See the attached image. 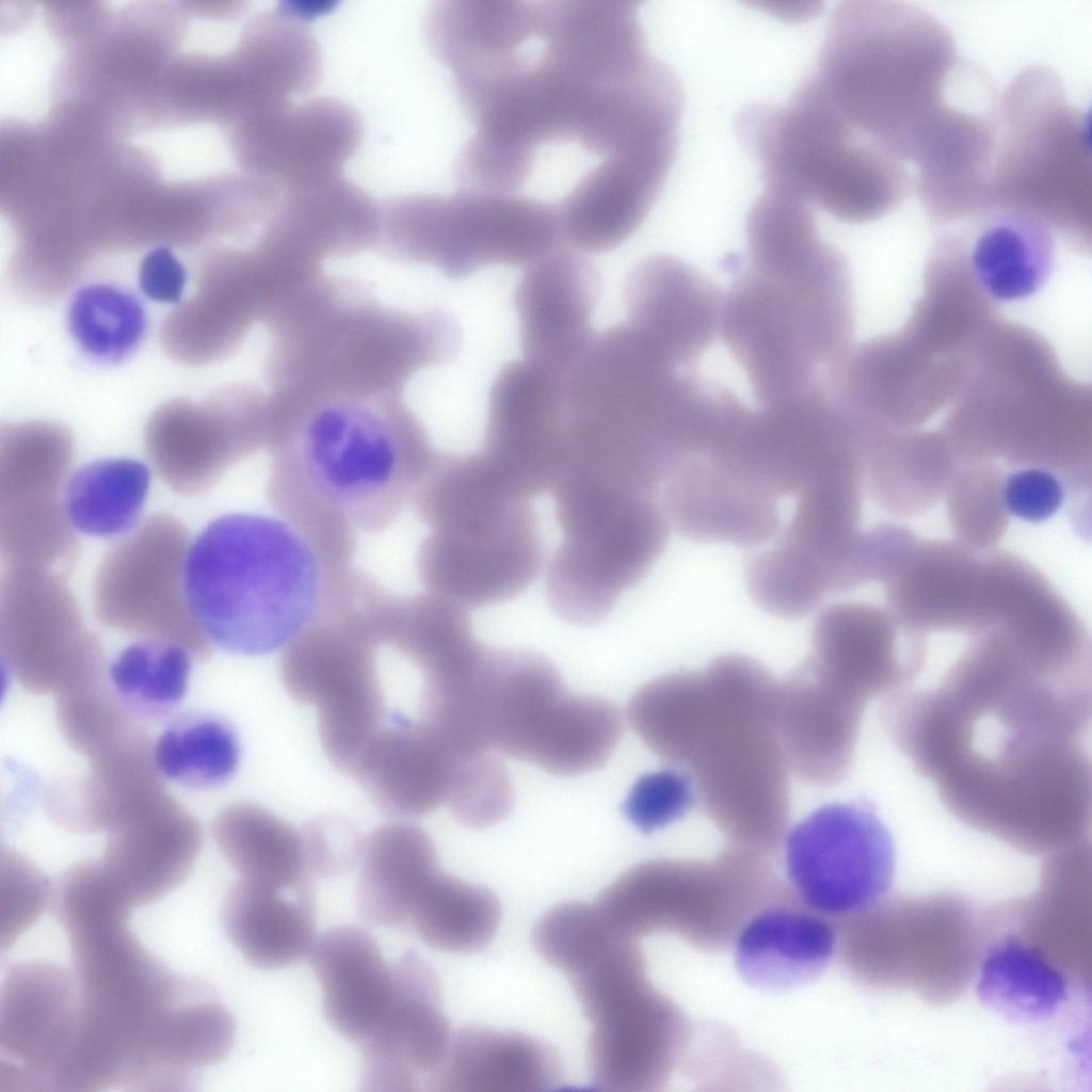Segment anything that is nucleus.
Returning <instances> with one entry per match:
<instances>
[{
	"label": "nucleus",
	"mask_w": 1092,
	"mask_h": 1092,
	"mask_svg": "<svg viewBox=\"0 0 1092 1092\" xmlns=\"http://www.w3.org/2000/svg\"><path fill=\"white\" fill-rule=\"evenodd\" d=\"M348 573L330 571L283 517L229 513L192 542L183 587L213 645L261 656L284 649L310 625Z\"/></svg>",
	"instance_id": "6e6552de"
},
{
	"label": "nucleus",
	"mask_w": 1092,
	"mask_h": 1092,
	"mask_svg": "<svg viewBox=\"0 0 1092 1092\" xmlns=\"http://www.w3.org/2000/svg\"><path fill=\"white\" fill-rule=\"evenodd\" d=\"M977 995L995 1013L1016 1023L1050 1018L1065 1002L1067 980L1039 949L1009 937L982 959Z\"/></svg>",
	"instance_id": "c03bdc74"
},
{
	"label": "nucleus",
	"mask_w": 1092,
	"mask_h": 1092,
	"mask_svg": "<svg viewBox=\"0 0 1092 1092\" xmlns=\"http://www.w3.org/2000/svg\"><path fill=\"white\" fill-rule=\"evenodd\" d=\"M3 663L27 691L54 692L77 673L105 664L99 640L86 630L59 573L7 566L0 593Z\"/></svg>",
	"instance_id": "412c9836"
},
{
	"label": "nucleus",
	"mask_w": 1092,
	"mask_h": 1092,
	"mask_svg": "<svg viewBox=\"0 0 1092 1092\" xmlns=\"http://www.w3.org/2000/svg\"><path fill=\"white\" fill-rule=\"evenodd\" d=\"M567 976L592 1025L593 1086L617 1092L646 1088L658 1070L660 1026L631 938L613 932Z\"/></svg>",
	"instance_id": "a211bd4d"
},
{
	"label": "nucleus",
	"mask_w": 1092,
	"mask_h": 1092,
	"mask_svg": "<svg viewBox=\"0 0 1092 1092\" xmlns=\"http://www.w3.org/2000/svg\"><path fill=\"white\" fill-rule=\"evenodd\" d=\"M454 87L475 127L457 189L547 209L582 253L617 247L645 220L676 156L684 91L632 25L587 6L540 10Z\"/></svg>",
	"instance_id": "f257e3e1"
},
{
	"label": "nucleus",
	"mask_w": 1092,
	"mask_h": 1092,
	"mask_svg": "<svg viewBox=\"0 0 1092 1092\" xmlns=\"http://www.w3.org/2000/svg\"><path fill=\"white\" fill-rule=\"evenodd\" d=\"M203 845L196 819L168 794L108 832L99 860L132 908L155 903L191 873Z\"/></svg>",
	"instance_id": "473e14b6"
},
{
	"label": "nucleus",
	"mask_w": 1092,
	"mask_h": 1092,
	"mask_svg": "<svg viewBox=\"0 0 1092 1092\" xmlns=\"http://www.w3.org/2000/svg\"><path fill=\"white\" fill-rule=\"evenodd\" d=\"M106 678V667L93 669L73 676L53 692L57 721L64 739L87 758L136 730Z\"/></svg>",
	"instance_id": "3c124183"
},
{
	"label": "nucleus",
	"mask_w": 1092,
	"mask_h": 1092,
	"mask_svg": "<svg viewBox=\"0 0 1092 1092\" xmlns=\"http://www.w3.org/2000/svg\"><path fill=\"white\" fill-rule=\"evenodd\" d=\"M705 684L677 767L705 815L733 840L775 847L789 821L788 767L776 727L778 681L757 660L727 654Z\"/></svg>",
	"instance_id": "9d476101"
},
{
	"label": "nucleus",
	"mask_w": 1092,
	"mask_h": 1092,
	"mask_svg": "<svg viewBox=\"0 0 1092 1092\" xmlns=\"http://www.w3.org/2000/svg\"><path fill=\"white\" fill-rule=\"evenodd\" d=\"M959 61L951 33L928 11L850 0L834 9L810 78L845 123L906 164L941 115Z\"/></svg>",
	"instance_id": "0eeeda50"
},
{
	"label": "nucleus",
	"mask_w": 1092,
	"mask_h": 1092,
	"mask_svg": "<svg viewBox=\"0 0 1092 1092\" xmlns=\"http://www.w3.org/2000/svg\"><path fill=\"white\" fill-rule=\"evenodd\" d=\"M787 877L809 908L849 915L877 904L896 869L894 838L865 801L824 804L800 820L784 846Z\"/></svg>",
	"instance_id": "f3484780"
},
{
	"label": "nucleus",
	"mask_w": 1092,
	"mask_h": 1092,
	"mask_svg": "<svg viewBox=\"0 0 1092 1092\" xmlns=\"http://www.w3.org/2000/svg\"><path fill=\"white\" fill-rule=\"evenodd\" d=\"M67 325L75 342L90 358L118 363L139 347L147 320L141 301L131 291L94 283L74 293Z\"/></svg>",
	"instance_id": "8fccbe9b"
},
{
	"label": "nucleus",
	"mask_w": 1092,
	"mask_h": 1092,
	"mask_svg": "<svg viewBox=\"0 0 1092 1092\" xmlns=\"http://www.w3.org/2000/svg\"><path fill=\"white\" fill-rule=\"evenodd\" d=\"M999 98L991 77L970 62L953 75L943 113L914 161L917 196L933 222H959L992 207Z\"/></svg>",
	"instance_id": "aec40b11"
},
{
	"label": "nucleus",
	"mask_w": 1092,
	"mask_h": 1092,
	"mask_svg": "<svg viewBox=\"0 0 1092 1092\" xmlns=\"http://www.w3.org/2000/svg\"><path fill=\"white\" fill-rule=\"evenodd\" d=\"M562 1063L537 1038L468 1025L452 1033L445 1060L427 1090L444 1092H539L556 1088Z\"/></svg>",
	"instance_id": "e433bc0d"
},
{
	"label": "nucleus",
	"mask_w": 1092,
	"mask_h": 1092,
	"mask_svg": "<svg viewBox=\"0 0 1092 1092\" xmlns=\"http://www.w3.org/2000/svg\"><path fill=\"white\" fill-rule=\"evenodd\" d=\"M362 136V118L350 105L321 97L241 119L232 138L250 175L283 193L342 176Z\"/></svg>",
	"instance_id": "5701e85b"
},
{
	"label": "nucleus",
	"mask_w": 1092,
	"mask_h": 1092,
	"mask_svg": "<svg viewBox=\"0 0 1092 1092\" xmlns=\"http://www.w3.org/2000/svg\"><path fill=\"white\" fill-rule=\"evenodd\" d=\"M212 833L225 860L243 879L279 887L315 882L302 830L259 805L227 806L215 818Z\"/></svg>",
	"instance_id": "37998d69"
},
{
	"label": "nucleus",
	"mask_w": 1092,
	"mask_h": 1092,
	"mask_svg": "<svg viewBox=\"0 0 1092 1092\" xmlns=\"http://www.w3.org/2000/svg\"><path fill=\"white\" fill-rule=\"evenodd\" d=\"M600 286L596 267L564 245L527 266L514 292L524 359L566 376L594 336Z\"/></svg>",
	"instance_id": "cd10ccee"
},
{
	"label": "nucleus",
	"mask_w": 1092,
	"mask_h": 1092,
	"mask_svg": "<svg viewBox=\"0 0 1092 1092\" xmlns=\"http://www.w3.org/2000/svg\"><path fill=\"white\" fill-rule=\"evenodd\" d=\"M396 994L381 1026L362 1049V1089L419 1091L443 1064L452 1038L433 967L406 950L392 962Z\"/></svg>",
	"instance_id": "bb28decb"
},
{
	"label": "nucleus",
	"mask_w": 1092,
	"mask_h": 1092,
	"mask_svg": "<svg viewBox=\"0 0 1092 1092\" xmlns=\"http://www.w3.org/2000/svg\"><path fill=\"white\" fill-rule=\"evenodd\" d=\"M308 958L322 989L327 1022L360 1047L381 1026L394 1001L392 963L385 962L375 937L354 925L323 932Z\"/></svg>",
	"instance_id": "72a5a7b5"
},
{
	"label": "nucleus",
	"mask_w": 1092,
	"mask_h": 1092,
	"mask_svg": "<svg viewBox=\"0 0 1092 1092\" xmlns=\"http://www.w3.org/2000/svg\"><path fill=\"white\" fill-rule=\"evenodd\" d=\"M187 274L182 263L167 247L148 252L139 269V286L150 300L163 303L180 301Z\"/></svg>",
	"instance_id": "052dcab7"
},
{
	"label": "nucleus",
	"mask_w": 1092,
	"mask_h": 1092,
	"mask_svg": "<svg viewBox=\"0 0 1092 1092\" xmlns=\"http://www.w3.org/2000/svg\"><path fill=\"white\" fill-rule=\"evenodd\" d=\"M240 759L237 734L230 724L211 714L192 713L174 721L154 749L158 771L194 789L223 785Z\"/></svg>",
	"instance_id": "09e8293b"
},
{
	"label": "nucleus",
	"mask_w": 1092,
	"mask_h": 1092,
	"mask_svg": "<svg viewBox=\"0 0 1092 1092\" xmlns=\"http://www.w3.org/2000/svg\"><path fill=\"white\" fill-rule=\"evenodd\" d=\"M931 688L888 694L884 730L960 821L1040 853L1091 829V651L993 625Z\"/></svg>",
	"instance_id": "f03ea898"
},
{
	"label": "nucleus",
	"mask_w": 1092,
	"mask_h": 1092,
	"mask_svg": "<svg viewBox=\"0 0 1092 1092\" xmlns=\"http://www.w3.org/2000/svg\"><path fill=\"white\" fill-rule=\"evenodd\" d=\"M863 484L861 471L839 472L796 497L791 518L770 548L746 560V587L762 610L801 619L829 593L846 592L849 564L862 533Z\"/></svg>",
	"instance_id": "2eb2a0df"
},
{
	"label": "nucleus",
	"mask_w": 1092,
	"mask_h": 1092,
	"mask_svg": "<svg viewBox=\"0 0 1092 1092\" xmlns=\"http://www.w3.org/2000/svg\"><path fill=\"white\" fill-rule=\"evenodd\" d=\"M190 655L168 640H140L126 646L110 664V686L130 716L163 719L186 695Z\"/></svg>",
	"instance_id": "de8ad7c7"
},
{
	"label": "nucleus",
	"mask_w": 1092,
	"mask_h": 1092,
	"mask_svg": "<svg viewBox=\"0 0 1092 1092\" xmlns=\"http://www.w3.org/2000/svg\"><path fill=\"white\" fill-rule=\"evenodd\" d=\"M221 920L250 964L292 965L308 956L316 940L314 884L279 887L240 878L223 900Z\"/></svg>",
	"instance_id": "4c0bfd02"
},
{
	"label": "nucleus",
	"mask_w": 1092,
	"mask_h": 1092,
	"mask_svg": "<svg viewBox=\"0 0 1092 1092\" xmlns=\"http://www.w3.org/2000/svg\"><path fill=\"white\" fill-rule=\"evenodd\" d=\"M981 552L962 544L918 540L897 572L883 582L888 608L924 633H970L976 622Z\"/></svg>",
	"instance_id": "f704fd0d"
},
{
	"label": "nucleus",
	"mask_w": 1092,
	"mask_h": 1092,
	"mask_svg": "<svg viewBox=\"0 0 1092 1092\" xmlns=\"http://www.w3.org/2000/svg\"><path fill=\"white\" fill-rule=\"evenodd\" d=\"M447 803L463 825H494L512 810L514 790L505 767L487 753L464 759L455 772Z\"/></svg>",
	"instance_id": "5fc2aeb1"
},
{
	"label": "nucleus",
	"mask_w": 1092,
	"mask_h": 1092,
	"mask_svg": "<svg viewBox=\"0 0 1092 1092\" xmlns=\"http://www.w3.org/2000/svg\"><path fill=\"white\" fill-rule=\"evenodd\" d=\"M835 948V931L823 918L790 906H773L742 927L735 943L734 963L750 986L780 992L819 978Z\"/></svg>",
	"instance_id": "58836bf2"
},
{
	"label": "nucleus",
	"mask_w": 1092,
	"mask_h": 1092,
	"mask_svg": "<svg viewBox=\"0 0 1092 1092\" xmlns=\"http://www.w3.org/2000/svg\"><path fill=\"white\" fill-rule=\"evenodd\" d=\"M563 379L523 359L505 364L491 386L481 452L529 499L550 492L561 472Z\"/></svg>",
	"instance_id": "b1692460"
},
{
	"label": "nucleus",
	"mask_w": 1092,
	"mask_h": 1092,
	"mask_svg": "<svg viewBox=\"0 0 1092 1092\" xmlns=\"http://www.w3.org/2000/svg\"><path fill=\"white\" fill-rule=\"evenodd\" d=\"M563 387L560 475L655 498L686 459L709 447L727 403L725 387L627 321L593 336Z\"/></svg>",
	"instance_id": "39448f33"
},
{
	"label": "nucleus",
	"mask_w": 1092,
	"mask_h": 1092,
	"mask_svg": "<svg viewBox=\"0 0 1092 1092\" xmlns=\"http://www.w3.org/2000/svg\"><path fill=\"white\" fill-rule=\"evenodd\" d=\"M696 802L691 775L665 768L640 776L623 804L626 818L643 833H652L682 818Z\"/></svg>",
	"instance_id": "6e6d98bb"
},
{
	"label": "nucleus",
	"mask_w": 1092,
	"mask_h": 1092,
	"mask_svg": "<svg viewBox=\"0 0 1092 1092\" xmlns=\"http://www.w3.org/2000/svg\"><path fill=\"white\" fill-rule=\"evenodd\" d=\"M807 662L825 679L866 704L910 686L921 671L927 639L889 608L830 605L812 630Z\"/></svg>",
	"instance_id": "a878e982"
},
{
	"label": "nucleus",
	"mask_w": 1092,
	"mask_h": 1092,
	"mask_svg": "<svg viewBox=\"0 0 1092 1092\" xmlns=\"http://www.w3.org/2000/svg\"><path fill=\"white\" fill-rule=\"evenodd\" d=\"M1003 478L1002 471L989 461L958 465L944 495L960 544L986 551L1003 536L1009 525L1002 499Z\"/></svg>",
	"instance_id": "603ef678"
},
{
	"label": "nucleus",
	"mask_w": 1092,
	"mask_h": 1092,
	"mask_svg": "<svg viewBox=\"0 0 1092 1092\" xmlns=\"http://www.w3.org/2000/svg\"><path fill=\"white\" fill-rule=\"evenodd\" d=\"M77 1021L73 970L45 961L11 965L0 996V1090L53 1091Z\"/></svg>",
	"instance_id": "393cba45"
},
{
	"label": "nucleus",
	"mask_w": 1092,
	"mask_h": 1092,
	"mask_svg": "<svg viewBox=\"0 0 1092 1092\" xmlns=\"http://www.w3.org/2000/svg\"><path fill=\"white\" fill-rule=\"evenodd\" d=\"M378 244L452 279L493 264L529 266L563 246L556 216L533 204L456 190L380 205Z\"/></svg>",
	"instance_id": "4468645a"
},
{
	"label": "nucleus",
	"mask_w": 1092,
	"mask_h": 1092,
	"mask_svg": "<svg viewBox=\"0 0 1092 1092\" xmlns=\"http://www.w3.org/2000/svg\"><path fill=\"white\" fill-rule=\"evenodd\" d=\"M736 129L760 165L764 186L839 221L880 219L914 186L906 164L847 125L808 77L785 106L745 107Z\"/></svg>",
	"instance_id": "9b49d317"
},
{
	"label": "nucleus",
	"mask_w": 1092,
	"mask_h": 1092,
	"mask_svg": "<svg viewBox=\"0 0 1092 1092\" xmlns=\"http://www.w3.org/2000/svg\"><path fill=\"white\" fill-rule=\"evenodd\" d=\"M268 422V499L337 571L357 531L399 517L437 453L399 392L277 389Z\"/></svg>",
	"instance_id": "20e7f679"
},
{
	"label": "nucleus",
	"mask_w": 1092,
	"mask_h": 1092,
	"mask_svg": "<svg viewBox=\"0 0 1092 1092\" xmlns=\"http://www.w3.org/2000/svg\"><path fill=\"white\" fill-rule=\"evenodd\" d=\"M438 662L420 595H397L372 578L287 654V692L317 708L326 756L385 814H429L454 774L457 758L431 727Z\"/></svg>",
	"instance_id": "7ed1b4c3"
},
{
	"label": "nucleus",
	"mask_w": 1092,
	"mask_h": 1092,
	"mask_svg": "<svg viewBox=\"0 0 1092 1092\" xmlns=\"http://www.w3.org/2000/svg\"><path fill=\"white\" fill-rule=\"evenodd\" d=\"M544 545L530 499L460 527L432 530L417 552L428 593L466 610L510 600L526 591L544 564Z\"/></svg>",
	"instance_id": "6ab92c4d"
},
{
	"label": "nucleus",
	"mask_w": 1092,
	"mask_h": 1092,
	"mask_svg": "<svg viewBox=\"0 0 1092 1092\" xmlns=\"http://www.w3.org/2000/svg\"><path fill=\"white\" fill-rule=\"evenodd\" d=\"M1 890L4 950L50 905L52 885L32 863L12 849H2Z\"/></svg>",
	"instance_id": "4d7b16f0"
},
{
	"label": "nucleus",
	"mask_w": 1092,
	"mask_h": 1092,
	"mask_svg": "<svg viewBox=\"0 0 1092 1092\" xmlns=\"http://www.w3.org/2000/svg\"><path fill=\"white\" fill-rule=\"evenodd\" d=\"M957 236L970 275L980 291L995 302H1013L1034 294L1049 277L1055 261L1053 229L1029 213L991 207L963 219Z\"/></svg>",
	"instance_id": "c9c22d12"
},
{
	"label": "nucleus",
	"mask_w": 1092,
	"mask_h": 1092,
	"mask_svg": "<svg viewBox=\"0 0 1092 1092\" xmlns=\"http://www.w3.org/2000/svg\"><path fill=\"white\" fill-rule=\"evenodd\" d=\"M612 933L595 904L568 901L541 916L533 930V944L545 961L567 975Z\"/></svg>",
	"instance_id": "864d4df0"
},
{
	"label": "nucleus",
	"mask_w": 1092,
	"mask_h": 1092,
	"mask_svg": "<svg viewBox=\"0 0 1092 1092\" xmlns=\"http://www.w3.org/2000/svg\"><path fill=\"white\" fill-rule=\"evenodd\" d=\"M301 830L308 870L314 879L342 878L359 864L365 838L348 820L318 817Z\"/></svg>",
	"instance_id": "13d9d810"
},
{
	"label": "nucleus",
	"mask_w": 1092,
	"mask_h": 1092,
	"mask_svg": "<svg viewBox=\"0 0 1092 1092\" xmlns=\"http://www.w3.org/2000/svg\"><path fill=\"white\" fill-rule=\"evenodd\" d=\"M746 262L721 302L723 340L761 405L829 395L849 356L852 286L847 262L816 229L746 244Z\"/></svg>",
	"instance_id": "423d86ee"
},
{
	"label": "nucleus",
	"mask_w": 1092,
	"mask_h": 1092,
	"mask_svg": "<svg viewBox=\"0 0 1092 1092\" xmlns=\"http://www.w3.org/2000/svg\"><path fill=\"white\" fill-rule=\"evenodd\" d=\"M69 451H9L0 469V539L7 566L51 569L75 557L77 540L61 489Z\"/></svg>",
	"instance_id": "7c9ffc66"
},
{
	"label": "nucleus",
	"mask_w": 1092,
	"mask_h": 1092,
	"mask_svg": "<svg viewBox=\"0 0 1092 1092\" xmlns=\"http://www.w3.org/2000/svg\"><path fill=\"white\" fill-rule=\"evenodd\" d=\"M435 674H437V673L435 672ZM435 681H436V677L434 676V693H435ZM434 701H435V694H433V705H434ZM433 711H434V706L432 707V727H433ZM433 732H434V727H433ZM434 734H435V732H434ZM435 736H436V734H435Z\"/></svg>",
	"instance_id": "680f3d73"
},
{
	"label": "nucleus",
	"mask_w": 1092,
	"mask_h": 1092,
	"mask_svg": "<svg viewBox=\"0 0 1092 1092\" xmlns=\"http://www.w3.org/2000/svg\"><path fill=\"white\" fill-rule=\"evenodd\" d=\"M1065 496L1061 477L1045 467H1017L1003 478L1002 499L1009 515L1026 521L1046 520L1061 508Z\"/></svg>",
	"instance_id": "bf43d9fd"
},
{
	"label": "nucleus",
	"mask_w": 1092,
	"mask_h": 1092,
	"mask_svg": "<svg viewBox=\"0 0 1092 1092\" xmlns=\"http://www.w3.org/2000/svg\"><path fill=\"white\" fill-rule=\"evenodd\" d=\"M89 760L82 782L67 788L68 793L55 791L49 797L48 807L62 823L109 832L167 794L149 740L139 730Z\"/></svg>",
	"instance_id": "ea45409f"
},
{
	"label": "nucleus",
	"mask_w": 1092,
	"mask_h": 1092,
	"mask_svg": "<svg viewBox=\"0 0 1092 1092\" xmlns=\"http://www.w3.org/2000/svg\"><path fill=\"white\" fill-rule=\"evenodd\" d=\"M858 440L869 494L882 510L899 517L935 504L959 465L949 443L931 434L892 437L884 427L869 425Z\"/></svg>",
	"instance_id": "79ce46f5"
},
{
	"label": "nucleus",
	"mask_w": 1092,
	"mask_h": 1092,
	"mask_svg": "<svg viewBox=\"0 0 1092 1092\" xmlns=\"http://www.w3.org/2000/svg\"><path fill=\"white\" fill-rule=\"evenodd\" d=\"M660 496L669 526L694 541L758 547L781 529L780 499L708 450L686 459Z\"/></svg>",
	"instance_id": "c85d7f7f"
},
{
	"label": "nucleus",
	"mask_w": 1092,
	"mask_h": 1092,
	"mask_svg": "<svg viewBox=\"0 0 1092 1092\" xmlns=\"http://www.w3.org/2000/svg\"><path fill=\"white\" fill-rule=\"evenodd\" d=\"M1089 114L1069 100L1045 65L1018 73L999 98L992 207L1037 216L1053 230L1089 240L1092 160Z\"/></svg>",
	"instance_id": "f8f14e48"
},
{
	"label": "nucleus",
	"mask_w": 1092,
	"mask_h": 1092,
	"mask_svg": "<svg viewBox=\"0 0 1092 1092\" xmlns=\"http://www.w3.org/2000/svg\"><path fill=\"white\" fill-rule=\"evenodd\" d=\"M865 707L806 660L798 665L776 693V727L789 771L819 787L847 778Z\"/></svg>",
	"instance_id": "c756f323"
},
{
	"label": "nucleus",
	"mask_w": 1092,
	"mask_h": 1092,
	"mask_svg": "<svg viewBox=\"0 0 1092 1092\" xmlns=\"http://www.w3.org/2000/svg\"><path fill=\"white\" fill-rule=\"evenodd\" d=\"M500 919L493 892L438 869L414 903L407 930L437 950L469 953L493 940Z\"/></svg>",
	"instance_id": "a18cd8bd"
},
{
	"label": "nucleus",
	"mask_w": 1092,
	"mask_h": 1092,
	"mask_svg": "<svg viewBox=\"0 0 1092 1092\" xmlns=\"http://www.w3.org/2000/svg\"><path fill=\"white\" fill-rule=\"evenodd\" d=\"M150 485L145 464L128 457L103 459L78 468L69 478L64 505L70 525L97 537L130 531Z\"/></svg>",
	"instance_id": "49530a36"
},
{
	"label": "nucleus",
	"mask_w": 1092,
	"mask_h": 1092,
	"mask_svg": "<svg viewBox=\"0 0 1092 1092\" xmlns=\"http://www.w3.org/2000/svg\"><path fill=\"white\" fill-rule=\"evenodd\" d=\"M355 889V908L366 924L407 930L421 889L438 870L429 834L408 822L376 828L364 842Z\"/></svg>",
	"instance_id": "a19ab883"
},
{
	"label": "nucleus",
	"mask_w": 1092,
	"mask_h": 1092,
	"mask_svg": "<svg viewBox=\"0 0 1092 1092\" xmlns=\"http://www.w3.org/2000/svg\"><path fill=\"white\" fill-rule=\"evenodd\" d=\"M624 302L628 322L687 367L696 363L719 328L718 289L675 256L656 254L640 260L625 280Z\"/></svg>",
	"instance_id": "2f4dec72"
},
{
	"label": "nucleus",
	"mask_w": 1092,
	"mask_h": 1092,
	"mask_svg": "<svg viewBox=\"0 0 1092 1092\" xmlns=\"http://www.w3.org/2000/svg\"><path fill=\"white\" fill-rule=\"evenodd\" d=\"M110 918L68 936L79 1013L76 1048L111 1089L142 1090L172 1065L196 1003L210 986L179 975Z\"/></svg>",
	"instance_id": "1a4fd4ad"
},
{
	"label": "nucleus",
	"mask_w": 1092,
	"mask_h": 1092,
	"mask_svg": "<svg viewBox=\"0 0 1092 1092\" xmlns=\"http://www.w3.org/2000/svg\"><path fill=\"white\" fill-rule=\"evenodd\" d=\"M550 492L563 537L547 567L548 605L567 623L596 625L659 558L668 519L655 497L578 476H562Z\"/></svg>",
	"instance_id": "ddd939ff"
},
{
	"label": "nucleus",
	"mask_w": 1092,
	"mask_h": 1092,
	"mask_svg": "<svg viewBox=\"0 0 1092 1092\" xmlns=\"http://www.w3.org/2000/svg\"><path fill=\"white\" fill-rule=\"evenodd\" d=\"M188 534L174 516L158 513L105 555L94 584L101 624L178 643L204 660L212 642L187 600L183 572Z\"/></svg>",
	"instance_id": "dca6fc26"
},
{
	"label": "nucleus",
	"mask_w": 1092,
	"mask_h": 1092,
	"mask_svg": "<svg viewBox=\"0 0 1092 1092\" xmlns=\"http://www.w3.org/2000/svg\"><path fill=\"white\" fill-rule=\"evenodd\" d=\"M471 701L487 751L541 768L575 717L580 695L566 690L558 669L543 655L484 645L473 669Z\"/></svg>",
	"instance_id": "4be33fe9"
}]
</instances>
